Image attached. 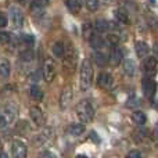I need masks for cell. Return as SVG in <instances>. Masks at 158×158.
<instances>
[{"instance_id": "obj_30", "label": "cell", "mask_w": 158, "mask_h": 158, "mask_svg": "<svg viewBox=\"0 0 158 158\" xmlns=\"http://www.w3.org/2000/svg\"><path fill=\"white\" fill-rule=\"evenodd\" d=\"M107 43H108L111 47H115L118 43H119V38H118L117 35H108L107 36Z\"/></svg>"}, {"instance_id": "obj_23", "label": "cell", "mask_w": 158, "mask_h": 158, "mask_svg": "<svg viewBox=\"0 0 158 158\" xmlns=\"http://www.w3.org/2000/svg\"><path fill=\"white\" fill-rule=\"evenodd\" d=\"M31 97L33 98V100H42V97H43V92H42V89L39 86H36V85H33L32 87H31Z\"/></svg>"}, {"instance_id": "obj_39", "label": "cell", "mask_w": 158, "mask_h": 158, "mask_svg": "<svg viewBox=\"0 0 158 158\" xmlns=\"http://www.w3.org/2000/svg\"><path fill=\"white\" fill-rule=\"evenodd\" d=\"M6 125H7V121H6V118L3 117L2 114H0V128H6Z\"/></svg>"}, {"instance_id": "obj_33", "label": "cell", "mask_w": 158, "mask_h": 158, "mask_svg": "<svg viewBox=\"0 0 158 158\" xmlns=\"http://www.w3.org/2000/svg\"><path fill=\"white\" fill-rule=\"evenodd\" d=\"M125 158H142V154H140L139 150H131L128 154H126Z\"/></svg>"}, {"instance_id": "obj_38", "label": "cell", "mask_w": 158, "mask_h": 158, "mask_svg": "<svg viewBox=\"0 0 158 158\" xmlns=\"http://www.w3.org/2000/svg\"><path fill=\"white\" fill-rule=\"evenodd\" d=\"M90 137H92V140H94L96 143H100V137H98V135L96 133V132H92V135H90Z\"/></svg>"}, {"instance_id": "obj_11", "label": "cell", "mask_w": 158, "mask_h": 158, "mask_svg": "<svg viewBox=\"0 0 158 158\" xmlns=\"http://www.w3.org/2000/svg\"><path fill=\"white\" fill-rule=\"evenodd\" d=\"M156 82L153 79H144L143 81V93L147 97H151V96L156 94Z\"/></svg>"}, {"instance_id": "obj_43", "label": "cell", "mask_w": 158, "mask_h": 158, "mask_svg": "<svg viewBox=\"0 0 158 158\" xmlns=\"http://www.w3.org/2000/svg\"><path fill=\"white\" fill-rule=\"evenodd\" d=\"M150 2H151V3H153V4H154V3H156V0H150Z\"/></svg>"}, {"instance_id": "obj_6", "label": "cell", "mask_w": 158, "mask_h": 158, "mask_svg": "<svg viewBox=\"0 0 158 158\" xmlns=\"http://www.w3.org/2000/svg\"><path fill=\"white\" fill-rule=\"evenodd\" d=\"M72 94H74V93H72V87L71 86L64 87L63 93H61V96H60V107H61V110H65L67 107L71 104Z\"/></svg>"}, {"instance_id": "obj_22", "label": "cell", "mask_w": 158, "mask_h": 158, "mask_svg": "<svg viewBox=\"0 0 158 158\" xmlns=\"http://www.w3.org/2000/svg\"><path fill=\"white\" fill-rule=\"evenodd\" d=\"M47 6H49V0H33L32 3H31V7H32V10H43V8H46Z\"/></svg>"}, {"instance_id": "obj_7", "label": "cell", "mask_w": 158, "mask_h": 158, "mask_svg": "<svg viewBox=\"0 0 158 158\" xmlns=\"http://www.w3.org/2000/svg\"><path fill=\"white\" fill-rule=\"evenodd\" d=\"M10 17L15 27L18 28L22 27V24H24V14H22V11L18 7H10Z\"/></svg>"}, {"instance_id": "obj_19", "label": "cell", "mask_w": 158, "mask_h": 158, "mask_svg": "<svg viewBox=\"0 0 158 158\" xmlns=\"http://www.w3.org/2000/svg\"><path fill=\"white\" fill-rule=\"evenodd\" d=\"M10 63L7 58H0V75L7 78L10 75Z\"/></svg>"}, {"instance_id": "obj_29", "label": "cell", "mask_w": 158, "mask_h": 158, "mask_svg": "<svg viewBox=\"0 0 158 158\" xmlns=\"http://www.w3.org/2000/svg\"><path fill=\"white\" fill-rule=\"evenodd\" d=\"M85 3H86V7L90 11H96L98 8V6H100L98 0H85Z\"/></svg>"}, {"instance_id": "obj_17", "label": "cell", "mask_w": 158, "mask_h": 158, "mask_svg": "<svg viewBox=\"0 0 158 158\" xmlns=\"http://www.w3.org/2000/svg\"><path fill=\"white\" fill-rule=\"evenodd\" d=\"M85 132V125L83 123H71L68 126V133L72 135V136H79Z\"/></svg>"}, {"instance_id": "obj_20", "label": "cell", "mask_w": 158, "mask_h": 158, "mask_svg": "<svg viewBox=\"0 0 158 158\" xmlns=\"http://www.w3.org/2000/svg\"><path fill=\"white\" fill-rule=\"evenodd\" d=\"M82 35L86 40H90V39L94 36V28H93L92 24H85L83 28H82Z\"/></svg>"}, {"instance_id": "obj_31", "label": "cell", "mask_w": 158, "mask_h": 158, "mask_svg": "<svg viewBox=\"0 0 158 158\" xmlns=\"http://www.w3.org/2000/svg\"><path fill=\"white\" fill-rule=\"evenodd\" d=\"M115 17H117L119 21H122V22H128L129 21L128 14H126L123 10H117V11H115Z\"/></svg>"}, {"instance_id": "obj_40", "label": "cell", "mask_w": 158, "mask_h": 158, "mask_svg": "<svg viewBox=\"0 0 158 158\" xmlns=\"http://www.w3.org/2000/svg\"><path fill=\"white\" fill-rule=\"evenodd\" d=\"M0 158H8V156H7L6 153H3V151H2V153H0Z\"/></svg>"}, {"instance_id": "obj_21", "label": "cell", "mask_w": 158, "mask_h": 158, "mask_svg": "<svg viewBox=\"0 0 158 158\" xmlns=\"http://www.w3.org/2000/svg\"><path fill=\"white\" fill-rule=\"evenodd\" d=\"M133 121L135 123H137V125H144L146 121H147V117H146V114L143 111H136L133 112Z\"/></svg>"}, {"instance_id": "obj_27", "label": "cell", "mask_w": 158, "mask_h": 158, "mask_svg": "<svg viewBox=\"0 0 158 158\" xmlns=\"http://www.w3.org/2000/svg\"><path fill=\"white\" fill-rule=\"evenodd\" d=\"M93 58H94L96 64H97L98 67H103V65H106V64H107L106 56H104L103 53H100V52H96L94 54H93Z\"/></svg>"}, {"instance_id": "obj_14", "label": "cell", "mask_w": 158, "mask_h": 158, "mask_svg": "<svg viewBox=\"0 0 158 158\" xmlns=\"http://www.w3.org/2000/svg\"><path fill=\"white\" fill-rule=\"evenodd\" d=\"M135 49H136L137 57H142V58L146 57V56L150 53V47H148V44L146 43V42H136Z\"/></svg>"}, {"instance_id": "obj_44", "label": "cell", "mask_w": 158, "mask_h": 158, "mask_svg": "<svg viewBox=\"0 0 158 158\" xmlns=\"http://www.w3.org/2000/svg\"><path fill=\"white\" fill-rule=\"evenodd\" d=\"M0 150H2V144H0ZM0 153H2V151H0Z\"/></svg>"}, {"instance_id": "obj_12", "label": "cell", "mask_w": 158, "mask_h": 158, "mask_svg": "<svg viewBox=\"0 0 158 158\" xmlns=\"http://www.w3.org/2000/svg\"><path fill=\"white\" fill-rule=\"evenodd\" d=\"M108 61L112 67H118L121 63H122V52L119 49H114L111 53H110Z\"/></svg>"}, {"instance_id": "obj_36", "label": "cell", "mask_w": 158, "mask_h": 158, "mask_svg": "<svg viewBox=\"0 0 158 158\" xmlns=\"http://www.w3.org/2000/svg\"><path fill=\"white\" fill-rule=\"evenodd\" d=\"M39 158H56V157L53 156L52 153H49V151H44V153H42L40 156H39Z\"/></svg>"}, {"instance_id": "obj_1", "label": "cell", "mask_w": 158, "mask_h": 158, "mask_svg": "<svg viewBox=\"0 0 158 158\" xmlns=\"http://www.w3.org/2000/svg\"><path fill=\"white\" fill-rule=\"evenodd\" d=\"M75 111H77V115L82 123H89L94 118V110L89 100H82L77 106Z\"/></svg>"}, {"instance_id": "obj_24", "label": "cell", "mask_w": 158, "mask_h": 158, "mask_svg": "<svg viewBox=\"0 0 158 158\" xmlns=\"http://www.w3.org/2000/svg\"><path fill=\"white\" fill-rule=\"evenodd\" d=\"M19 58H21V61H24V63H31V61H33V58H35V53H33L32 50H24V52L21 53V56H19Z\"/></svg>"}, {"instance_id": "obj_35", "label": "cell", "mask_w": 158, "mask_h": 158, "mask_svg": "<svg viewBox=\"0 0 158 158\" xmlns=\"http://www.w3.org/2000/svg\"><path fill=\"white\" fill-rule=\"evenodd\" d=\"M40 75H42L40 71H35L32 75H31V79H32L33 82H36V81H39V79H40Z\"/></svg>"}, {"instance_id": "obj_26", "label": "cell", "mask_w": 158, "mask_h": 158, "mask_svg": "<svg viewBox=\"0 0 158 158\" xmlns=\"http://www.w3.org/2000/svg\"><path fill=\"white\" fill-rule=\"evenodd\" d=\"M90 44H92V47L93 49H96V50H100L101 47H103V44H104V42H103V39L100 38V36H97V35H94L92 39H90Z\"/></svg>"}, {"instance_id": "obj_41", "label": "cell", "mask_w": 158, "mask_h": 158, "mask_svg": "<svg viewBox=\"0 0 158 158\" xmlns=\"http://www.w3.org/2000/svg\"><path fill=\"white\" fill-rule=\"evenodd\" d=\"M77 158H87L86 156H82V154H81V156H77Z\"/></svg>"}, {"instance_id": "obj_42", "label": "cell", "mask_w": 158, "mask_h": 158, "mask_svg": "<svg viewBox=\"0 0 158 158\" xmlns=\"http://www.w3.org/2000/svg\"><path fill=\"white\" fill-rule=\"evenodd\" d=\"M103 2H107V3H110V2H112V0H103Z\"/></svg>"}, {"instance_id": "obj_4", "label": "cell", "mask_w": 158, "mask_h": 158, "mask_svg": "<svg viewBox=\"0 0 158 158\" xmlns=\"http://www.w3.org/2000/svg\"><path fill=\"white\" fill-rule=\"evenodd\" d=\"M11 154H13L14 158H27L28 156L27 146L22 142H19V140H14L11 143Z\"/></svg>"}, {"instance_id": "obj_28", "label": "cell", "mask_w": 158, "mask_h": 158, "mask_svg": "<svg viewBox=\"0 0 158 158\" xmlns=\"http://www.w3.org/2000/svg\"><path fill=\"white\" fill-rule=\"evenodd\" d=\"M13 40V36L8 32H0V43L2 44H8Z\"/></svg>"}, {"instance_id": "obj_15", "label": "cell", "mask_w": 158, "mask_h": 158, "mask_svg": "<svg viewBox=\"0 0 158 158\" xmlns=\"http://www.w3.org/2000/svg\"><path fill=\"white\" fill-rule=\"evenodd\" d=\"M123 71H125L126 75L129 77H133L135 72H136V63H135L132 58H128V60L123 61Z\"/></svg>"}, {"instance_id": "obj_16", "label": "cell", "mask_w": 158, "mask_h": 158, "mask_svg": "<svg viewBox=\"0 0 158 158\" xmlns=\"http://www.w3.org/2000/svg\"><path fill=\"white\" fill-rule=\"evenodd\" d=\"M65 6L68 7V10L71 13L77 14L82 8V0H65Z\"/></svg>"}, {"instance_id": "obj_10", "label": "cell", "mask_w": 158, "mask_h": 158, "mask_svg": "<svg viewBox=\"0 0 158 158\" xmlns=\"http://www.w3.org/2000/svg\"><path fill=\"white\" fill-rule=\"evenodd\" d=\"M31 118H32V121L38 126L44 125V115L39 107H32V108H31Z\"/></svg>"}, {"instance_id": "obj_5", "label": "cell", "mask_w": 158, "mask_h": 158, "mask_svg": "<svg viewBox=\"0 0 158 158\" xmlns=\"http://www.w3.org/2000/svg\"><path fill=\"white\" fill-rule=\"evenodd\" d=\"M42 75H43L44 81L46 82H52L53 79L56 78V64L53 60L47 58L46 63L43 65V71H42Z\"/></svg>"}, {"instance_id": "obj_2", "label": "cell", "mask_w": 158, "mask_h": 158, "mask_svg": "<svg viewBox=\"0 0 158 158\" xmlns=\"http://www.w3.org/2000/svg\"><path fill=\"white\" fill-rule=\"evenodd\" d=\"M93 81V65L90 60L85 58L81 65V89L86 90L90 87Z\"/></svg>"}, {"instance_id": "obj_25", "label": "cell", "mask_w": 158, "mask_h": 158, "mask_svg": "<svg viewBox=\"0 0 158 158\" xmlns=\"http://www.w3.org/2000/svg\"><path fill=\"white\" fill-rule=\"evenodd\" d=\"M108 28H110V24L107 21H104V19H97V21H96L94 29L97 31V32H106Z\"/></svg>"}, {"instance_id": "obj_3", "label": "cell", "mask_w": 158, "mask_h": 158, "mask_svg": "<svg viewBox=\"0 0 158 158\" xmlns=\"http://www.w3.org/2000/svg\"><path fill=\"white\" fill-rule=\"evenodd\" d=\"M0 114H2L3 117L6 118L7 123H8V122H13V121L15 119L17 114H18V108H17V104H14V103L6 104L4 107H2V110H0Z\"/></svg>"}, {"instance_id": "obj_37", "label": "cell", "mask_w": 158, "mask_h": 158, "mask_svg": "<svg viewBox=\"0 0 158 158\" xmlns=\"http://www.w3.org/2000/svg\"><path fill=\"white\" fill-rule=\"evenodd\" d=\"M135 104H140V100H137V98H133V100H129L128 103H126V106H128V107H135Z\"/></svg>"}, {"instance_id": "obj_18", "label": "cell", "mask_w": 158, "mask_h": 158, "mask_svg": "<svg viewBox=\"0 0 158 158\" xmlns=\"http://www.w3.org/2000/svg\"><path fill=\"white\" fill-rule=\"evenodd\" d=\"M53 54L57 58H63L64 56H65V46H64V43L56 42V43L53 44Z\"/></svg>"}, {"instance_id": "obj_34", "label": "cell", "mask_w": 158, "mask_h": 158, "mask_svg": "<svg viewBox=\"0 0 158 158\" xmlns=\"http://www.w3.org/2000/svg\"><path fill=\"white\" fill-rule=\"evenodd\" d=\"M7 22H8L7 17H6L4 14H0V28H4L6 25H7Z\"/></svg>"}, {"instance_id": "obj_13", "label": "cell", "mask_w": 158, "mask_h": 158, "mask_svg": "<svg viewBox=\"0 0 158 158\" xmlns=\"http://www.w3.org/2000/svg\"><path fill=\"white\" fill-rule=\"evenodd\" d=\"M157 68V58L156 57H148L143 61V71L147 72V74H151L154 72Z\"/></svg>"}, {"instance_id": "obj_9", "label": "cell", "mask_w": 158, "mask_h": 158, "mask_svg": "<svg viewBox=\"0 0 158 158\" xmlns=\"http://www.w3.org/2000/svg\"><path fill=\"white\" fill-rule=\"evenodd\" d=\"M53 135V129L49 128V129H44V131H42L39 135H36L35 137H33V144L35 146H42L43 143H46L47 140L52 137Z\"/></svg>"}, {"instance_id": "obj_8", "label": "cell", "mask_w": 158, "mask_h": 158, "mask_svg": "<svg viewBox=\"0 0 158 158\" xmlns=\"http://www.w3.org/2000/svg\"><path fill=\"white\" fill-rule=\"evenodd\" d=\"M97 83L101 89H111L112 85H114V79L107 72H101L97 78Z\"/></svg>"}, {"instance_id": "obj_32", "label": "cell", "mask_w": 158, "mask_h": 158, "mask_svg": "<svg viewBox=\"0 0 158 158\" xmlns=\"http://www.w3.org/2000/svg\"><path fill=\"white\" fill-rule=\"evenodd\" d=\"M21 42L24 44H29V46H32L33 43H35V39H33V36L32 35H24L21 38Z\"/></svg>"}]
</instances>
